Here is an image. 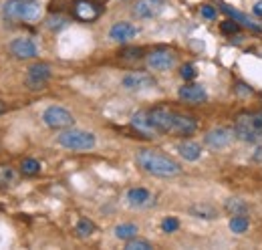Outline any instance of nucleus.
I'll return each instance as SVG.
<instances>
[{"label":"nucleus","mask_w":262,"mask_h":250,"mask_svg":"<svg viewBox=\"0 0 262 250\" xmlns=\"http://www.w3.org/2000/svg\"><path fill=\"white\" fill-rule=\"evenodd\" d=\"M198 129V121L190 115H184V113H176L173 115V127H171V133L176 135H192Z\"/></svg>","instance_id":"nucleus-18"},{"label":"nucleus","mask_w":262,"mask_h":250,"mask_svg":"<svg viewBox=\"0 0 262 250\" xmlns=\"http://www.w3.org/2000/svg\"><path fill=\"white\" fill-rule=\"evenodd\" d=\"M151 242H147V240H141V238H131L127 240V244H125V250H151Z\"/></svg>","instance_id":"nucleus-28"},{"label":"nucleus","mask_w":262,"mask_h":250,"mask_svg":"<svg viewBox=\"0 0 262 250\" xmlns=\"http://www.w3.org/2000/svg\"><path fill=\"white\" fill-rule=\"evenodd\" d=\"M125 202H127V206L135 208V210L149 208L154 204V196L145 187H131V190H127V194H125Z\"/></svg>","instance_id":"nucleus-13"},{"label":"nucleus","mask_w":262,"mask_h":250,"mask_svg":"<svg viewBox=\"0 0 262 250\" xmlns=\"http://www.w3.org/2000/svg\"><path fill=\"white\" fill-rule=\"evenodd\" d=\"M20 170H23V174H27V176H34V174H38L40 172V163L33 159V157H29V159H25L23 163H20Z\"/></svg>","instance_id":"nucleus-27"},{"label":"nucleus","mask_w":262,"mask_h":250,"mask_svg":"<svg viewBox=\"0 0 262 250\" xmlns=\"http://www.w3.org/2000/svg\"><path fill=\"white\" fill-rule=\"evenodd\" d=\"M4 111H6V105H4V103H2V101H0V115H2V113H4Z\"/></svg>","instance_id":"nucleus-36"},{"label":"nucleus","mask_w":262,"mask_h":250,"mask_svg":"<svg viewBox=\"0 0 262 250\" xmlns=\"http://www.w3.org/2000/svg\"><path fill=\"white\" fill-rule=\"evenodd\" d=\"M139 34V29L133 27L131 23H115L109 29V38L115 43H129L131 38H135Z\"/></svg>","instance_id":"nucleus-16"},{"label":"nucleus","mask_w":262,"mask_h":250,"mask_svg":"<svg viewBox=\"0 0 262 250\" xmlns=\"http://www.w3.org/2000/svg\"><path fill=\"white\" fill-rule=\"evenodd\" d=\"M131 127L145 139H156L160 135L158 127L151 123V117H149V111H135L131 115Z\"/></svg>","instance_id":"nucleus-7"},{"label":"nucleus","mask_w":262,"mask_h":250,"mask_svg":"<svg viewBox=\"0 0 262 250\" xmlns=\"http://www.w3.org/2000/svg\"><path fill=\"white\" fill-rule=\"evenodd\" d=\"M232 139H234V131H230L226 127H214L204 137L206 145H210L212 150H224V148H228L230 143H232Z\"/></svg>","instance_id":"nucleus-11"},{"label":"nucleus","mask_w":262,"mask_h":250,"mask_svg":"<svg viewBox=\"0 0 262 250\" xmlns=\"http://www.w3.org/2000/svg\"><path fill=\"white\" fill-rule=\"evenodd\" d=\"M173 115H176V111H171V109H167V107H154V109L149 111L151 123L158 127L160 133H171Z\"/></svg>","instance_id":"nucleus-12"},{"label":"nucleus","mask_w":262,"mask_h":250,"mask_svg":"<svg viewBox=\"0 0 262 250\" xmlns=\"http://www.w3.org/2000/svg\"><path fill=\"white\" fill-rule=\"evenodd\" d=\"M14 180H16V174H14L10 168L0 165V184H2V186H6V184H12Z\"/></svg>","instance_id":"nucleus-29"},{"label":"nucleus","mask_w":262,"mask_h":250,"mask_svg":"<svg viewBox=\"0 0 262 250\" xmlns=\"http://www.w3.org/2000/svg\"><path fill=\"white\" fill-rule=\"evenodd\" d=\"M119 55L123 59H139L141 57V49H123Z\"/></svg>","instance_id":"nucleus-33"},{"label":"nucleus","mask_w":262,"mask_h":250,"mask_svg":"<svg viewBox=\"0 0 262 250\" xmlns=\"http://www.w3.org/2000/svg\"><path fill=\"white\" fill-rule=\"evenodd\" d=\"M180 228V222L176 218H165L164 222H162V230H164L165 234H171V232H176Z\"/></svg>","instance_id":"nucleus-31"},{"label":"nucleus","mask_w":262,"mask_h":250,"mask_svg":"<svg viewBox=\"0 0 262 250\" xmlns=\"http://www.w3.org/2000/svg\"><path fill=\"white\" fill-rule=\"evenodd\" d=\"M73 10H75V16L79 20H85V23L95 20L99 14H101V6L95 4V2H91V0H77Z\"/></svg>","instance_id":"nucleus-17"},{"label":"nucleus","mask_w":262,"mask_h":250,"mask_svg":"<svg viewBox=\"0 0 262 250\" xmlns=\"http://www.w3.org/2000/svg\"><path fill=\"white\" fill-rule=\"evenodd\" d=\"M137 232H139V228L135 226V224H119V226H115V238H119V240H131V238H135L137 236Z\"/></svg>","instance_id":"nucleus-23"},{"label":"nucleus","mask_w":262,"mask_h":250,"mask_svg":"<svg viewBox=\"0 0 262 250\" xmlns=\"http://www.w3.org/2000/svg\"><path fill=\"white\" fill-rule=\"evenodd\" d=\"M121 87L125 91H131V93L147 91V89H154L156 87V79L151 75H147V73H127L121 79Z\"/></svg>","instance_id":"nucleus-6"},{"label":"nucleus","mask_w":262,"mask_h":250,"mask_svg":"<svg viewBox=\"0 0 262 250\" xmlns=\"http://www.w3.org/2000/svg\"><path fill=\"white\" fill-rule=\"evenodd\" d=\"M200 12H202V16H204V18H210V20H212V18H216V10H214L212 6H208V4H206V6H202V10H200Z\"/></svg>","instance_id":"nucleus-34"},{"label":"nucleus","mask_w":262,"mask_h":250,"mask_svg":"<svg viewBox=\"0 0 262 250\" xmlns=\"http://www.w3.org/2000/svg\"><path fill=\"white\" fill-rule=\"evenodd\" d=\"M75 232H77L81 238H87V236H91V234L95 232V224H93L91 220L81 218L77 222V226H75Z\"/></svg>","instance_id":"nucleus-25"},{"label":"nucleus","mask_w":262,"mask_h":250,"mask_svg":"<svg viewBox=\"0 0 262 250\" xmlns=\"http://www.w3.org/2000/svg\"><path fill=\"white\" fill-rule=\"evenodd\" d=\"M173 65H176V57L169 51H154L147 55V67L151 71L164 73V71H169Z\"/></svg>","instance_id":"nucleus-14"},{"label":"nucleus","mask_w":262,"mask_h":250,"mask_svg":"<svg viewBox=\"0 0 262 250\" xmlns=\"http://www.w3.org/2000/svg\"><path fill=\"white\" fill-rule=\"evenodd\" d=\"M135 161L143 172L158 176V178H173L182 172L178 161H173L171 157L164 156L156 150H139L135 156Z\"/></svg>","instance_id":"nucleus-1"},{"label":"nucleus","mask_w":262,"mask_h":250,"mask_svg":"<svg viewBox=\"0 0 262 250\" xmlns=\"http://www.w3.org/2000/svg\"><path fill=\"white\" fill-rule=\"evenodd\" d=\"M220 31L224 32V34H236V32L240 31V25L232 18V20H224L222 25H220Z\"/></svg>","instance_id":"nucleus-30"},{"label":"nucleus","mask_w":262,"mask_h":250,"mask_svg":"<svg viewBox=\"0 0 262 250\" xmlns=\"http://www.w3.org/2000/svg\"><path fill=\"white\" fill-rule=\"evenodd\" d=\"M224 210L228 212L230 216H246L248 214V204L240 198H230L224 204Z\"/></svg>","instance_id":"nucleus-22"},{"label":"nucleus","mask_w":262,"mask_h":250,"mask_svg":"<svg viewBox=\"0 0 262 250\" xmlns=\"http://www.w3.org/2000/svg\"><path fill=\"white\" fill-rule=\"evenodd\" d=\"M234 135L246 143H256L262 137V111L238 115L234 123Z\"/></svg>","instance_id":"nucleus-3"},{"label":"nucleus","mask_w":262,"mask_h":250,"mask_svg":"<svg viewBox=\"0 0 262 250\" xmlns=\"http://www.w3.org/2000/svg\"><path fill=\"white\" fill-rule=\"evenodd\" d=\"M42 121L51 129H67V127H73L75 117H73L71 111H67L65 107L51 105V107H47L42 111Z\"/></svg>","instance_id":"nucleus-5"},{"label":"nucleus","mask_w":262,"mask_h":250,"mask_svg":"<svg viewBox=\"0 0 262 250\" xmlns=\"http://www.w3.org/2000/svg\"><path fill=\"white\" fill-rule=\"evenodd\" d=\"M51 79V67L47 62H36L29 69L27 73V87L29 89H42L47 85V81Z\"/></svg>","instance_id":"nucleus-10"},{"label":"nucleus","mask_w":262,"mask_h":250,"mask_svg":"<svg viewBox=\"0 0 262 250\" xmlns=\"http://www.w3.org/2000/svg\"><path fill=\"white\" fill-rule=\"evenodd\" d=\"M178 97L186 103H192V105H198V103H204L208 99V93L202 85H196V83H188L184 87L178 89Z\"/></svg>","instance_id":"nucleus-15"},{"label":"nucleus","mask_w":262,"mask_h":250,"mask_svg":"<svg viewBox=\"0 0 262 250\" xmlns=\"http://www.w3.org/2000/svg\"><path fill=\"white\" fill-rule=\"evenodd\" d=\"M2 14L8 20L34 23L40 18V4L38 0H6L2 6Z\"/></svg>","instance_id":"nucleus-2"},{"label":"nucleus","mask_w":262,"mask_h":250,"mask_svg":"<svg viewBox=\"0 0 262 250\" xmlns=\"http://www.w3.org/2000/svg\"><path fill=\"white\" fill-rule=\"evenodd\" d=\"M164 0H137L133 6V16L141 20H149L160 16L164 12Z\"/></svg>","instance_id":"nucleus-8"},{"label":"nucleus","mask_w":262,"mask_h":250,"mask_svg":"<svg viewBox=\"0 0 262 250\" xmlns=\"http://www.w3.org/2000/svg\"><path fill=\"white\" fill-rule=\"evenodd\" d=\"M67 25H69V18L61 16V14H51V16L47 18V27H49L51 31H63Z\"/></svg>","instance_id":"nucleus-26"},{"label":"nucleus","mask_w":262,"mask_h":250,"mask_svg":"<svg viewBox=\"0 0 262 250\" xmlns=\"http://www.w3.org/2000/svg\"><path fill=\"white\" fill-rule=\"evenodd\" d=\"M252 10H254V14H258V16H262V0H258V2L254 4V8H252Z\"/></svg>","instance_id":"nucleus-35"},{"label":"nucleus","mask_w":262,"mask_h":250,"mask_svg":"<svg viewBox=\"0 0 262 250\" xmlns=\"http://www.w3.org/2000/svg\"><path fill=\"white\" fill-rule=\"evenodd\" d=\"M59 145L71 150V152H89L95 148L97 139L91 131H83V129H73V127H67L59 133L57 137Z\"/></svg>","instance_id":"nucleus-4"},{"label":"nucleus","mask_w":262,"mask_h":250,"mask_svg":"<svg viewBox=\"0 0 262 250\" xmlns=\"http://www.w3.org/2000/svg\"><path fill=\"white\" fill-rule=\"evenodd\" d=\"M180 75H182V79H186V81H192L194 77H196V67L194 65H184L182 67V71H180Z\"/></svg>","instance_id":"nucleus-32"},{"label":"nucleus","mask_w":262,"mask_h":250,"mask_svg":"<svg viewBox=\"0 0 262 250\" xmlns=\"http://www.w3.org/2000/svg\"><path fill=\"white\" fill-rule=\"evenodd\" d=\"M178 154L184 157L186 161H196L202 156V145L196 141H182L178 145Z\"/></svg>","instance_id":"nucleus-20"},{"label":"nucleus","mask_w":262,"mask_h":250,"mask_svg":"<svg viewBox=\"0 0 262 250\" xmlns=\"http://www.w3.org/2000/svg\"><path fill=\"white\" fill-rule=\"evenodd\" d=\"M190 214L194 218H202V220H214L218 218V210L210 204H194L190 206Z\"/></svg>","instance_id":"nucleus-21"},{"label":"nucleus","mask_w":262,"mask_h":250,"mask_svg":"<svg viewBox=\"0 0 262 250\" xmlns=\"http://www.w3.org/2000/svg\"><path fill=\"white\" fill-rule=\"evenodd\" d=\"M230 230L234 232V234H244L246 230H248V226H250V222L246 216H232L230 220Z\"/></svg>","instance_id":"nucleus-24"},{"label":"nucleus","mask_w":262,"mask_h":250,"mask_svg":"<svg viewBox=\"0 0 262 250\" xmlns=\"http://www.w3.org/2000/svg\"><path fill=\"white\" fill-rule=\"evenodd\" d=\"M220 8L228 14V16H232L238 25H242V27H246V29H252V31H256V32H262V27L260 25H256L250 16H246V14H242V12H238V10H234L232 6H228V4H220Z\"/></svg>","instance_id":"nucleus-19"},{"label":"nucleus","mask_w":262,"mask_h":250,"mask_svg":"<svg viewBox=\"0 0 262 250\" xmlns=\"http://www.w3.org/2000/svg\"><path fill=\"white\" fill-rule=\"evenodd\" d=\"M10 53L16 57V59H34L38 55V47L33 38H27V36H18V38H12L10 40Z\"/></svg>","instance_id":"nucleus-9"}]
</instances>
